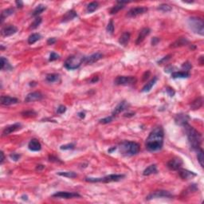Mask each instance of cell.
Returning a JSON list of instances; mask_svg holds the SVG:
<instances>
[{"mask_svg": "<svg viewBox=\"0 0 204 204\" xmlns=\"http://www.w3.org/2000/svg\"><path fill=\"white\" fill-rule=\"evenodd\" d=\"M163 128L161 126L155 128L146 140V148L149 152H157L160 150L163 145Z\"/></svg>", "mask_w": 204, "mask_h": 204, "instance_id": "obj_1", "label": "cell"}, {"mask_svg": "<svg viewBox=\"0 0 204 204\" xmlns=\"http://www.w3.org/2000/svg\"><path fill=\"white\" fill-rule=\"evenodd\" d=\"M185 132L187 134V139H188L189 144L190 148L194 151H198L201 148V144H202V135L197 130L194 128L192 126H190L189 124L184 125Z\"/></svg>", "mask_w": 204, "mask_h": 204, "instance_id": "obj_2", "label": "cell"}, {"mask_svg": "<svg viewBox=\"0 0 204 204\" xmlns=\"http://www.w3.org/2000/svg\"><path fill=\"white\" fill-rule=\"evenodd\" d=\"M141 147L139 144L133 142V141H125L121 142L119 145V151L120 154L125 156H132L138 154L140 152Z\"/></svg>", "mask_w": 204, "mask_h": 204, "instance_id": "obj_3", "label": "cell"}, {"mask_svg": "<svg viewBox=\"0 0 204 204\" xmlns=\"http://www.w3.org/2000/svg\"><path fill=\"white\" fill-rule=\"evenodd\" d=\"M85 58V56H83L82 54L72 55L66 59L64 63V66L67 70H77L82 66V64L84 63Z\"/></svg>", "mask_w": 204, "mask_h": 204, "instance_id": "obj_4", "label": "cell"}, {"mask_svg": "<svg viewBox=\"0 0 204 204\" xmlns=\"http://www.w3.org/2000/svg\"><path fill=\"white\" fill-rule=\"evenodd\" d=\"M187 25L194 33L202 36L204 34V23L201 18L190 17L187 19Z\"/></svg>", "mask_w": 204, "mask_h": 204, "instance_id": "obj_5", "label": "cell"}, {"mask_svg": "<svg viewBox=\"0 0 204 204\" xmlns=\"http://www.w3.org/2000/svg\"><path fill=\"white\" fill-rule=\"evenodd\" d=\"M125 175H109L101 178H92L86 177L85 180L89 183H110V182H118L125 178Z\"/></svg>", "mask_w": 204, "mask_h": 204, "instance_id": "obj_6", "label": "cell"}, {"mask_svg": "<svg viewBox=\"0 0 204 204\" xmlns=\"http://www.w3.org/2000/svg\"><path fill=\"white\" fill-rule=\"evenodd\" d=\"M136 82L137 79L132 76H118L114 81V83L116 85H132L136 84Z\"/></svg>", "mask_w": 204, "mask_h": 204, "instance_id": "obj_7", "label": "cell"}, {"mask_svg": "<svg viewBox=\"0 0 204 204\" xmlns=\"http://www.w3.org/2000/svg\"><path fill=\"white\" fill-rule=\"evenodd\" d=\"M172 194L169 192V191H168V190H155V191L152 192L151 194H149L146 197V199L152 200L154 199H159V198H168V199H171V198H172Z\"/></svg>", "mask_w": 204, "mask_h": 204, "instance_id": "obj_8", "label": "cell"}, {"mask_svg": "<svg viewBox=\"0 0 204 204\" xmlns=\"http://www.w3.org/2000/svg\"><path fill=\"white\" fill-rule=\"evenodd\" d=\"M183 160L182 159L179 157H175L173 159H170L167 163V167H168L171 171H177L180 169L183 166Z\"/></svg>", "mask_w": 204, "mask_h": 204, "instance_id": "obj_9", "label": "cell"}, {"mask_svg": "<svg viewBox=\"0 0 204 204\" xmlns=\"http://www.w3.org/2000/svg\"><path fill=\"white\" fill-rule=\"evenodd\" d=\"M53 198L56 199H74V198H80L81 195L78 193L76 192H67V191H59V192L55 193L52 195Z\"/></svg>", "mask_w": 204, "mask_h": 204, "instance_id": "obj_10", "label": "cell"}, {"mask_svg": "<svg viewBox=\"0 0 204 204\" xmlns=\"http://www.w3.org/2000/svg\"><path fill=\"white\" fill-rule=\"evenodd\" d=\"M147 8L145 7H133L130 9L128 11L127 16L128 18H135L139 15L144 14L147 11Z\"/></svg>", "mask_w": 204, "mask_h": 204, "instance_id": "obj_11", "label": "cell"}, {"mask_svg": "<svg viewBox=\"0 0 204 204\" xmlns=\"http://www.w3.org/2000/svg\"><path fill=\"white\" fill-rule=\"evenodd\" d=\"M189 120H190V116L187 114L184 113L177 114L175 117V124L179 126H184V125L188 124Z\"/></svg>", "mask_w": 204, "mask_h": 204, "instance_id": "obj_12", "label": "cell"}, {"mask_svg": "<svg viewBox=\"0 0 204 204\" xmlns=\"http://www.w3.org/2000/svg\"><path fill=\"white\" fill-rule=\"evenodd\" d=\"M18 31V28L14 25H7L4 26L1 30V34L3 37H9L14 34Z\"/></svg>", "mask_w": 204, "mask_h": 204, "instance_id": "obj_13", "label": "cell"}, {"mask_svg": "<svg viewBox=\"0 0 204 204\" xmlns=\"http://www.w3.org/2000/svg\"><path fill=\"white\" fill-rule=\"evenodd\" d=\"M128 106H129V104H128V102L125 101V100H123V101L120 102V104H118L116 108L114 109L113 112L112 113V116L114 117V116L118 115V114H120V113H122L125 110H126L128 108Z\"/></svg>", "mask_w": 204, "mask_h": 204, "instance_id": "obj_14", "label": "cell"}, {"mask_svg": "<svg viewBox=\"0 0 204 204\" xmlns=\"http://www.w3.org/2000/svg\"><path fill=\"white\" fill-rule=\"evenodd\" d=\"M43 98V95L39 92H33L29 93L25 98V102H33L35 100H41Z\"/></svg>", "mask_w": 204, "mask_h": 204, "instance_id": "obj_15", "label": "cell"}, {"mask_svg": "<svg viewBox=\"0 0 204 204\" xmlns=\"http://www.w3.org/2000/svg\"><path fill=\"white\" fill-rule=\"evenodd\" d=\"M18 103V99L15 97H12L9 96H2L1 97V104L5 105V106H8V105H11Z\"/></svg>", "mask_w": 204, "mask_h": 204, "instance_id": "obj_16", "label": "cell"}, {"mask_svg": "<svg viewBox=\"0 0 204 204\" xmlns=\"http://www.w3.org/2000/svg\"><path fill=\"white\" fill-rule=\"evenodd\" d=\"M150 33H151V29L149 28H143V29H141L138 37H137V39H136V45H140L141 43H142L144 40L145 39L146 37L149 35Z\"/></svg>", "mask_w": 204, "mask_h": 204, "instance_id": "obj_17", "label": "cell"}, {"mask_svg": "<svg viewBox=\"0 0 204 204\" xmlns=\"http://www.w3.org/2000/svg\"><path fill=\"white\" fill-rule=\"evenodd\" d=\"M102 57H103V54H102L101 53H100V52L95 53V54H92L91 56L85 57L84 63L93 64V63H94V62H96V61L100 60Z\"/></svg>", "mask_w": 204, "mask_h": 204, "instance_id": "obj_18", "label": "cell"}, {"mask_svg": "<svg viewBox=\"0 0 204 204\" xmlns=\"http://www.w3.org/2000/svg\"><path fill=\"white\" fill-rule=\"evenodd\" d=\"M21 128V124L19 123H16V124H14V125H9V126H7L4 128V130L2 131V136H6L10 135L12 132H14V131H17L18 129H19Z\"/></svg>", "mask_w": 204, "mask_h": 204, "instance_id": "obj_19", "label": "cell"}, {"mask_svg": "<svg viewBox=\"0 0 204 204\" xmlns=\"http://www.w3.org/2000/svg\"><path fill=\"white\" fill-rule=\"evenodd\" d=\"M28 147L30 151L33 152H39L42 149L41 143L39 142V140L37 139H32L28 144Z\"/></svg>", "mask_w": 204, "mask_h": 204, "instance_id": "obj_20", "label": "cell"}, {"mask_svg": "<svg viewBox=\"0 0 204 204\" xmlns=\"http://www.w3.org/2000/svg\"><path fill=\"white\" fill-rule=\"evenodd\" d=\"M179 175L183 179H189L193 178V177L196 176L195 173H194L193 172H190V171L186 170V169H181V170H179Z\"/></svg>", "mask_w": 204, "mask_h": 204, "instance_id": "obj_21", "label": "cell"}, {"mask_svg": "<svg viewBox=\"0 0 204 204\" xmlns=\"http://www.w3.org/2000/svg\"><path fill=\"white\" fill-rule=\"evenodd\" d=\"M77 17V13L73 11V10H71V11H69L66 13V14H64V16L62 17V19H61V22L62 23H66V22H69V21L73 20V18Z\"/></svg>", "mask_w": 204, "mask_h": 204, "instance_id": "obj_22", "label": "cell"}, {"mask_svg": "<svg viewBox=\"0 0 204 204\" xmlns=\"http://www.w3.org/2000/svg\"><path fill=\"white\" fill-rule=\"evenodd\" d=\"M130 37H131V34H130L129 32H125L121 34V36L120 37L119 39V43L120 45H124V46H126L129 42Z\"/></svg>", "mask_w": 204, "mask_h": 204, "instance_id": "obj_23", "label": "cell"}, {"mask_svg": "<svg viewBox=\"0 0 204 204\" xmlns=\"http://www.w3.org/2000/svg\"><path fill=\"white\" fill-rule=\"evenodd\" d=\"M157 80H158V78H157L156 77H154L153 78H152L150 82H148L147 83V84L144 85V86L143 87V88H142V90H141V92H143V93H147V92H149L151 89H152V88L155 85V84L156 83Z\"/></svg>", "mask_w": 204, "mask_h": 204, "instance_id": "obj_24", "label": "cell"}, {"mask_svg": "<svg viewBox=\"0 0 204 204\" xmlns=\"http://www.w3.org/2000/svg\"><path fill=\"white\" fill-rule=\"evenodd\" d=\"M202 104H203V99H202V97H198L191 102L190 108L193 110H196V109H200L202 106Z\"/></svg>", "mask_w": 204, "mask_h": 204, "instance_id": "obj_25", "label": "cell"}, {"mask_svg": "<svg viewBox=\"0 0 204 204\" xmlns=\"http://www.w3.org/2000/svg\"><path fill=\"white\" fill-rule=\"evenodd\" d=\"M14 8H8V9H5L3 10L1 13V18H0V22L1 23H3V21H4L5 18H7V17H9L11 14H14Z\"/></svg>", "mask_w": 204, "mask_h": 204, "instance_id": "obj_26", "label": "cell"}, {"mask_svg": "<svg viewBox=\"0 0 204 204\" xmlns=\"http://www.w3.org/2000/svg\"><path fill=\"white\" fill-rule=\"evenodd\" d=\"M157 173V168L156 164H152V165L148 166L145 170L144 171L143 175L147 176V175H151L152 174H156Z\"/></svg>", "mask_w": 204, "mask_h": 204, "instance_id": "obj_27", "label": "cell"}, {"mask_svg": "<svg viewBox=\"0 0 204 204\" xmlns=\"http://www.w3.org/2000/svg\"><path fill=\"white\" fill-rule=\"evenodd\" d=\"M13 67L11 66L9 61L4 57H1V70H11Z\"/></svg>", "mask_w": 204, "mask_h": 204, "instance_id": "obj_28", "label": "cell"}, {"mask_svg": "<svg viewBox=\"0 0 204 204\" xmlns=\"http://www.w3.org/2000/svg\"><path fill=\"white\" fill-rule=\"evenodd\" d=\"M190 77V73L186 71H179V72H173L172 73V78H187Z\"/></svg>", "mask_w": 204, "mask_h": 204, "instance_id": "obj_29", "label": "cell"}, {"mask_svg": "<svg viewBox=\"0 0 204 204\" xmlns=\"http://www.w3.org/2000/svg\"><path fill=\"white\" fill-rule=\"evenodd\" d=\"M118 4L116 5V6H114L111 10H110V14H116L118 11H120V10H122L124 7H125V5L128 3V2H117Z\"/></svg>", "mask_w": 204, "mask_h": 204, "instance_id": "obj_30", "label": "cell"}, {"mask_svg": "<svg viewBox=\"0 0 204 204\" xmlns=\"http://www.w3.org/2000/svg\"><path fill=\"white\" fill-rule=\"evenodd\" d=\"M189 42L186 38H180L177 41H175L173 44H172L171 47H179V46H183L187 44H188Z\"/></svg>", "mask_w": 204, "mask_h": 204, "instance_id": "obj_31", "label": "cell"}, {"mask_svg": "<svg viewBox=\"0 0 204 204\" xmlns=\"http://www.w3.org/2000/svg\"><path fill=\"white\" fill-rule=\"evenodd\" d=\"M42 38L41 34H38V33H34V34H32L31 35H29V38H28V43L32 45V44H34L35 42L40 40Z\"/></svg>", "mask_w": 204, "mask_h": 204, "instance_id": "obj_32", "label": "cell"}, {"mask_svg": "<svg viewBox=\"0 0 204 204\" xmlns=\"http://www.w3.org/2000/svg\"><path fill=\"white\" fill-rule=\"evenodd\" d=\"M45 9H46L45 6H44V5L42 4L39 5V6L34 10V11L32 12V16H33V17H36V18L37 17H39V14H42L44 11H45Z\"/></svg>", "mask_w": 204, "mask_h": 204, "instance_id": "obj_33", "label": "cell"}, {"mask_svg": "<svg viewBox=\"0 0 204 204\" xmlns=\"http://www.w3.org/2000/svg\"><path fill=\"white\" fill-rule=\"evenodd\" d=\"M99 7V4H98L97 2H92L90 3H88V6H87V12L88 13H93L96 11V10L98 9Z\"/></svg>", "mask_w": 204, "mask_h": 204, "instance_id": "obj_34", "label": "cell"}, {"mask_svg": "<svg viewBox=\"0 0 204 204\" xmlns=\"http://www.w3.org/2000/svg\"><path fill=\"white\" fill-rule=\"evenodd\" d=\"M45 79L48 82H50V83L56 82L59 80V75L57 73H50V74L46 75Z\"/></svg>", "mask_w": 204, "mask_h": 204, "instance_id": "obj_35", "label": "cell"}, {"mask_svg": "<svg viewBox=\"0 0 204 204\" xmlns=\"http://www.w3.org/2000/svg\"><path fill=\"white\" fill-rule=\"evenodd\" d=\"M57 175H61V176L67 177V178H70V179L76 178L77 176V174L73 172H57Z\"/></svg>", "mask_w": 204, "mask_h": 204, "instance_id": "obj_36", "label": "cell"}, {"mask_svg": "<svg viewBox=\"0 0 204 204\" xmlns=\"http://www.w3.org/2000/svg\"><path fill=\"white\" fill-rule=\"evenodd\" d=\"M198 154H197V159L199 163L201 165L202 168L204 167V156H203V150L202 148H199L198 150Z\"/></svg>", "mask_w": 204, "mask_h": 204, "instance_id": "obj_37", "label": "cell"}, {"mask_svg": "<svg viewBox=\"0 0 204 204\" xmlns=\"http://www.w3.org/2000/svg\"><path fill=\"white\" fill-rule=\"evenodd\" d=\"M42 23V18L40 17H37L34 20V22L31 23V25L29 26V29H34L38 28L39 26V25Z\"/></svg>", "mask_w": 204, "mask_h": 204, "instance_id": "obj_38", "label": "cell"}, {"mask_svg": "<svg viewBox=\"0 0 204 204\" xmlns=\"http://www.w3.org/2000/svg\"><path fill=\"white\" fill-rule=\"evenodd\" d=\"M157 9L159 10V11H160L169 12V11H171L172 10V7H171V6H169L168 4L163 3V4L159 5V7H157Z\"/></svg>", "mask_w": 204, "mask_h": 204, "instance_id": "obj_39", "label": "cell"}, {"mask_svg": "<svg viewBox=\"0 0 204 204\" xmlns=\"http://www.w3.org/2000/svg\"><path fill=\"white\" fill-rule=\"evenodd\" d=\"M22 115L24 117H33V116H36L37 113L33 110H29V111H24L22 113Z\"/></svg>", "mask_w": 204, "mask_h": 204, "instance_id": "obj_40", "label": "cell"}, {"mask_svg": "<svg viewBox=\"0 0 204 204\" xmlns=\"http://www.w3.org/2000/svg\"><path fill=\"white\" fill-rule=\"evenodd\" d=\"M113 120V116H107V117H104L103 119H100L99 120V123L100 124H103V125H106V124H109V123L112 122Z\"/></svg>", "mask_w": 204, "mask_h": 204, "instance_id": "obj_41", "label": "cell"}, {"mask_svg": "<svg viewBox=\"0 0 204 204\" xmlns=\"http://www.w3.org/2000/svg\"><path fill=\"white\" fill-rule=\"evenodd\" d=\"M107 31L109 32V34H113L114 32V24H113V21L110 20V22L109 23V24L107 25Z\"/></svg>", "mask_w": 204, "mask_h": 204, "instance_id": "obj_42", "label": "cell"}, {"mask_svg": "<svg viewBox=\"0 0 204 204\" xmlns=\"http://www.w3.org/2000/svg\"><path fill=\"white\" fill-rule=\"evenodd\" d=\"M182 68L184 70V71H186V72H189L190 69L192 68V66H191V64L188 61H187L185 63L183 64V66H182Z\"/></svg>", "mask_w": 204, "mask_h": 204, "instance_id": "obj_43", "label": "cell"}, {"mask_svg": "<svg viewBox=\"0 0 204 204\" xmlns=\"http://www.w3.org/2000/svg\"><path fill=\"white\" fill-rule=\"evenodd\" d=\"M58 58H59V55L57 54H56V53L52 52L51 54H50V58H49V60H50V61H56V60H57Z\"/></svg>", "mask_w": 204, "mask_h": 204, "instance_id": "obj_44", "label": "cell"}, {"mask_svg": "<svg viewBox=\"0 0 204 204\" xmlns=\"http://www.w3.org/2000/svg\"><path fill=\"white\" fill-rule=\"evenodd\" d=\"M73 147H74V144H66V145H62L61 146V150H70V149H73Z\"/></svg>", "mask_w": 204, "mask_h": 204, "instance_id": "obj_45", "label": "cell"}, {"mask_svg": "<svg viewBox=\"0 0 204 204\" xmlns=\"http://www.w3.org/2000/svg\"><path fill=\"white\" fill-rule=\"evenodd\" d=\"M10 157H11V159L12 160L18 161V159H20L21 156L19 154H17V153H11V154L10 155Z\"/></svg>", "mask_w": 204, "mask_h": 204, "instance_id": "obj_46", "label": "cell"}, {"mask_svg": "<svg viewBox=\"0 0 204 204\" xmlns=\"http://www.w3.org/2000/svg\"><path fill=\"white\" fill-rule=\"evenodd\" d=\"M66 111V107L64 106V105H60V106H59L57 109V113L58 114L64 113Z\"/></svg>", "mask_w": 204, "mask_h": 204, "instance_id": "obj_47", "label": "cell"}, {"mask_svg": "<svg viewBox=\"0 0 204 204\" xmlns=\"http://www.w3.org/2000/svg\"><path fill=\"white\" fill-rule=\"evenodd\" d=\"M166 91H167V93H168V94L169 96H170L171 97H172L173 96L175 95V91H174V89L172 88H170V87H168L167 88V89H166Z\"/></svg>", "mask_w": 204, "mask_h": 204, "instance_id": "obj_48", "label": "cell"}, {"mask_svg": "<svg viewBox=\"0 0 204 204\" xmlns=\"http://www.w3.org/2000/svg\"><path fill=\"white\" fill-rule=\"evenodd\" d=\"M56 39H54V38H50V39H49L47 40V44L48 45H54V44L56 42Z\"/></svg>", "mask_w": 204, "mask_h": 204, "instance_id": "obj_49", "label": "cell"}, {"mask_svg": "<svg viewBox=\"0 0 204 204\" xmlns=\"http://www.w3.org/2000/svg\"><path fill=\"white\" fill-rule=\"evenodd\" d=\"M49 160L51 161V162H61V160L58 159V158H57V157H54V156H50L49 157Z\"/></svg>", "mask_w": 204, "mask_h": 204, "instance_id": "obj_50", "label": "cell"}, {"mask_svg": "<svg viewBox=\"0 0 204 204\" xmlns=\"http://www.w3.org/2000/svg\"><path fill=\"white\" fill-rule=\"evenodd\" d=\"M170 57H171V55H168V56H167V57H164L163 59H161L160 61H158V63L161 64V63H163V62H164V61H167L168 60H169V59L171 58Z\"/></svg>", "mask_w": 204, "mask_h": 204, "instance_id": "obj_51", "label": "cell"}, {"mask_svg": "<svg viewBox=\"0 0 204 204\" xmlns=\"http://www.w3.org/2000/svg\"><path fill=\"white\" fill-rule=\"evenodd\" d=\"M159 42V38H153L152 40V45H156L158 42Z\"/></svg>", "mask_w": 204, "mask_h": 204, "instance_id": "obj_52", "label": "cell"}, {"mask_svg": "<svg viewBox=\"0 0 204 204\" xmlns=\"http://www.w3.org/2000/svg\"><path fill=\"white\" fill-rule=\"evenodd\" d=\"M0 155H1V159H0V163H1V164H2V163H3V162H4V160H5L4 153H3V152H0Z\"/></svg>", "mask_w": 204, "mask_h": 204, "instance_id": "obj_53", "label": "cell"}, {"mask_svg": "<svg viewBox=\"0 0 204 204\" xmlns=\"http://www.w3.org/2000/svg\"><path fill=\"white\" fill-rule=\"evenodd\" d=\"M15 3L18 8H23V2L22 1H16Z\"/></svg>", "mask_w": 204, "mask_h": 204, "instance_id": "obj_54", "label": "cell"}, {"mask_svg": "<svg viewBox=\"0 0 204 204\" xmlns=\"http://www.w3.org/2000/svg\"><path fill=\"white\" fill-rule=\"evenodd\" d=\"M98 81H99V77H93V79L90 81V82H91V83H96V82H97Z\"/></svg>", "mask_w": 204, "mask_h": 204, "instance_id": "obj_55", "label": "cell"}, {"mask_svg": "<svg viewBox=\"0 0 204 204\" xmlns=\"http://www.w3.org/2000/svg\"><path fill=\"white\" fill-rule=\"evenodd\" d=\"M44 168H45V167H44L43 165H41V164H39V165H37L36 170L37 171H42V170H43Z\"/></svg>", "mask_w": 204, "mask_h": 204, "instance_id": "obj_56", "label": "cell"}, {"mask_svg": "<svg viewBox=\"0 0 204 204\" xmlns=\"http://www.w3.org/2000/svg\"><path fill=\"white\" fill-rule=\"evenodd\" d=\"M78 116H79L80 118H84L85 116V113H83V112H81V113H78Z\"/></svg>", "mask_w": 204, "mask_h": 204, "instance_id": "obj_57", "label": "cell"}, {"mask_svg": "<svg viewBox=\"0 0 204 204\" xmlns=\"http://www.w3.org/2000/svg\"><path fill=\"white\" fill-rule=\"evenodd\" d=\"M199 64L201 65V66H202V65H203V56H201V57H199Z\"/></svg>", "mask_w": 204, "mask_h": 204, "instance_id": "obj_58", "label": "cell"}, {"mask_svg": "<svg viewBox=\"0 0 204 204\" xmlns=\"http://www.w3.org/2000/svg\"><path fill=\"white\" fill-rule=\"evenodd\" d=\"M135 113H125V116H133Z\"/></svg>", "mask_w": 204, "mask_h": 204, "instance_id": "obj_59", "label": "cell"}]
</instances>
